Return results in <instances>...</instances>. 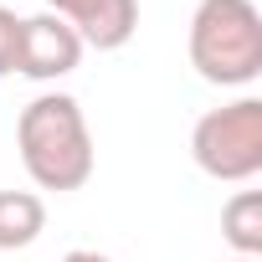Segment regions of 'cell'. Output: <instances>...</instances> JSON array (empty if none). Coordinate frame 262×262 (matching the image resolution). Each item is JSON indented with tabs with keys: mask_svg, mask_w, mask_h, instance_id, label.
<instances>
[{
	"mask_svg": "<svg viewBox=\"0 0 262 262\" xmlns=\"http://www.w3.org/2000/svg\"><path fill=\"white\" fill-rule=\"evenodd\" d=\"M77 6H82V0H47V11H52V16H62V21H72V16H77Z\"/></svg>",
	"mask_w": 262,
	"mask_h": 262,
	"instance_id": "9c48e42d",
	"label": "cell"
},
{
	"mask_svg": "<svg viewBox=\"0 0 262 262\" xmlns=\"http://www.w3.org/2000/svg\"><path fill=\"white\" fill-rule=\"evenodd\" d=\"M16 149L41 190H82L93 175V134L72 93H41L21 108Z\"/></svg>",
	"mask_w": 262,
	"mask_h": 262,
	"instance_id": "6da1fadb",
	"label": "cell"
},
{
	"mask_svg": "<svg viewBox=\"0 0 262 262\" xmlns=\"http://www.w3.org/2000/svg\"><path fill=\"white\" fill-rule=\"evenodd\" d=\"M82 47L93 52H118L139 31V0H82L77 16L67 21Z\"/></svg>",
	"mask_w": 262,
	"mask_h": 262,
	"instance_id": "5b68a950",
	"label": "cell"
},
{
	"mask_svg": "<svg viewBox=\"0 0 262 262\" xmlns=\"http://www.w3.org/2000/svg\"><path fill=\"white\" fill-rule=\"evenodd\" d=\"M190 67L211 88L262 77V11L252 0H201L190 16Z\"/></svg>",
	"mask_w": 262,
	"mask_h": 262,
	"instance_id": "7a4b0ae2",
	"label": "cell"
},
{
	"mask_svg": "<svg viewBox=\"0 0 262 262\" xmlns=\"http://www.w3.org/2000/svg\"><path fill=\"white\" fill-rule=\"evenodd\" d=\"M221 236L236 257H262V190H236L221 206Z\"/></svg>",
	"mask_w": 262,
	"mask_h": 262,
	"instance_id": "52a82bcc",
	"label": "cell"
},
{
	"mask_svg": "<svg viewBox=\"0 0 262 262\" xmlns=\"http://www.w3.org/2000/svg\"><path fill=\"white\" fill-rule=\"evenodd\" d=\"M77 62H82V41H77V31H72L62 16L41 11V16H26V21H21V52H16V72H21V77L57 82V77H67Z\"/></svg>",
	"mask_w": 262,
	"mask_h": 262,
	"instance_id": "277c9868",
	"label": "cell"
},
{
	"mask_svg": "<svg viewBox=\"0 0 262 262\" xmlns=\"http://www.w3.org/2000/svg\"><path fill=\"white\" fill-rule=\"evenodd\" d=\"M190 155L211 180L226 185H247L252 175H262V98H236L226 108L201 113Z\"/></svg>",
	"mask_w": 262,
	"mask_h": 262,
	"instance_id": "3957f363",
	"label": "cell"
},
{
	"mask_svg": "<svg viewBox=\"0 0 262 262\" xmlns=\"http://www.w3.org/2000/svg\"><path fill=\"white\" fill-rule=\"evenodd\" d=\"M231 262H262V257H231Z\"/></svg>",
	"mask_w": 262,
	"mask_h": 262,
	"instance_id": "8fae6325",
	"label": "cell"
},
{
	"mask_svg": "<svg viewBox=\"0 0 262 262\" xmlns=\"http://www.w3.org/2000/svg\"><path fill=\"white\" fill-rule=\"evenodd\" d=\"M21 21H26V16H16V11H6V6H0V77H11V72H16V52H21Z\"/></svg>",
	"mask_w": 262,
	"mask_h": 262,
	"instance_id": "ba28073f",
	"label": "cell"
},
{
	"mask_svg": "<svg viewBox=\"0 0 262 262\" xmlns=\"http://www.w3.org/2000/svg\"><path fill=\"white\" fill-rule=\"evenodd\" d=\"M62 262H113V257H103V252H88V247H77V252H67Z\"/></svg>",
	"mask_w": 262,
	"mask_h": 262,
	"instance_id": "30bf717a",
	"label": "cell"
},
{
	"mask_svg": "<svg viewBox=\"0 0 262 262\" xmlns=\"http://www.w3.org/2000/svg\"><path fill=\"white\" fill-rule=\"evenodd\" d=\"M47 231V206L31 190H0V252H21Z\"/></svg>",
	"mask_w": 262,
	"mask_h": 262,
	"instance_id": "8992f818",
	"label": "cell"
}]
</instances>
